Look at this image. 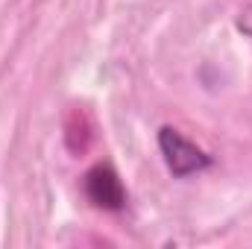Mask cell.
<instances>
[{
	"mask_svg": "<svg viewBox=\"0 0 252 249\" xmlns=\"http://www.w3.org/2000/svg\"><path fill=\"white\" fill-rule=\"evenodd\" d=\"M158 150H161L164 164L170 167L173 176H190V173H199L211 164L208 153H202L196 144H190L182 132H176L170 126L158 129Z\"/></svg>",
	"mask_w": 252,
	"mask_h": 249,
	"instance_id": "cell-1",
	"label": "cell"
},
{
	"mask_svg": "<svg viewBox=\"0 0 252 249\" xmlns=\"http://www.w3.org/2000/svg\"><path fill=\"white\" fill-rule=\"evenodd\" d=\"M85 193L103 211H121L126 205V187L121 182V176L115 173V167H109V164H97L88 170Z\"/></svg>",
	"mask_w": 252,
	"mask_h": 249,
	"instance_id": "cell-2",
	"label": "cell"
}]
</instances>
